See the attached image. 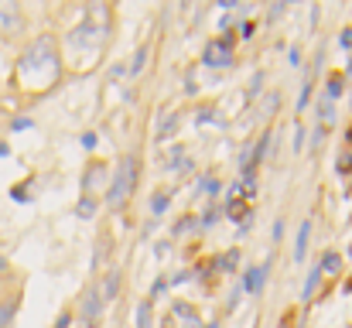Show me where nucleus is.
<instances>
[{"label":"nucleus","mask_w":352,"mask_h":328,"mask_svg":"<svg viewBox=\"0 0 352 328\" xmlns=\"http://www.w3.org/2000/svg\"><path fill=\"white\" fill-rule=\"evenodd\" d=\"M79 144H82L86 151H96V144H100V133H96V130H86V133L79 137Z\"/></svg>","instance_id":"c9c22d12"},{"label":"nucleus","mask_w":352,"mask_h":328,"mask_svg":"<svg viewBox=\"0 0 352 328\" xmlns=\"http://www.w3.org/2000/svg\"><path fill=\"white\" fill-rule=\"evenodd\" d=\"M236 31H226V34H216L209 45H206V52H202V65L206 69H230L236 62Z\"/></svg>","instance_id":"20e7f679"},{"label":"nucleus","mask_w":352,"mask_h":328,"mask_svg":"<svg viewBox=\"0 0 352 328\" xmlns=\"http://www.w3.org/2000/svg\"><path fill=\"white\" fill-rule=\"evenodd\" d=\"M209 123H223L216 107H199L195 109V127H209Z\"/></svg>","instance_id":"a878e982"},{"label":"nucleus","mask_w":352,"mask_h":328,"mask_svg":"<svg viewBox=\"0 0 352 328\" xmlns=\"http://www.w3.org/2000/svg\"><path fill=\"white\" fill-rule=\"evenodd\" d=\"M219 192H223V182H219L216 175H202V178H199V195H206V199L212 202V199H219Z\"/></svg>","instance_id":"4be33fe9"},{"label":"nucleus","mask_w":352,"mask_h":328,"mask_svg":"<svg viewBox=\"0 0 352 328\" xmlns=\"http://www.w3.org/2000/svg\"><path fill=\"white\" fill-rule=\"evenodd\" d=\"M336 171H339L342 178H352V151H349V147H346V151L336 157Z\"/></svg>","instance_id":"c85d7f7f"},{"label":"nucleus","mask_w":352,"mask_h":328,"mask_svg":"<svg viewBox=\"0 0 352 328\" xmlns=\"http://www.w3.org/2000/svg\"><path fill=\"white\" fill-rule=\"evenodd\" d=\"M110 164L107 161H100V157H89V164L82 168V178H79V188H82V195H89V199H100L107 188H110Z\"/></svg>","instance_id":"39448f33"},{"label":"nucleus","mask_w":352,"mask_h":328,"mask_svg":"<svg viewBox=\"0 0 352 328\" xmlns=\"http://www.w3.org/2000/svg\"><path fill=\"white\" fill-rule=\"evenodd\" d=\"M339 45H342V48L352 55V24H346V28L339 31Z\"/></svg>","instance_id":"ea45409f"},{"label":"nucleus","mask_w":352,"mask_h":328,"mask_svg":"<svg viewBox=\"0 0 352 328\" xmlns=\"http://www.w3.org/2000/svg\"><path fill=\"white\" fill-rule=\"evenodd\" d=\"M322 267H318V260L311 263V270H308V277H305V287H301V301H311L315 298V291H318V284H322Z\"/></svg>","instance_id":"6ab92c4d"},{"label":"nucleus","mask_w":352,"mask_h":328,"mask_svg":"<svg viewBox=\"0 0 352 328\" xmlns=\"http://www.w3.org/2000/svg\"><path fill=\"white\" fill-rule=\"evenodd\" d=\"M24 31V10L14 0H0V38H17Z\"/></svg>","instance_id":"423d86ee"},{"label":"nucleus","mask_w":352,"mask_h":328,"mask_svg":"<svg viewBox=\"0 0 352 328\" xmlns=\"http://www.w3.org/2000/svg\"><path fill=\"white\" fill-rule=\"evenodd\" d=\"M192 277H195L192 270H178V274H171V277H168V284H171V287H178V284H188Z\"/></svg>","instance_id":"58836bf2"},{"label":"nucleus","mask_w":352,"mask_h":328,"mask_svg":"<svg viewBox=\"0 0 352 328\" xmlns=\"http://www.w3.org/2000/svg\"><path fill=\"white\" fill-rule=\"evenodd\" d=\"M185 96H199V83H195L192 76L185 79Z\"/></svg>","instance_id":"c03bdc74"},{"label":"nucleus","mask_w":352,"mask_h":328,"mask_svg":"<svg viewBox=\"0 0 352 328\" xmlns=\"http://www.w3.org/2000/svg\"><path fill=\"white\" fill-rule=\"evenodd\" d=\"M267 277H270V260H267V263H256V267H246V270L239 274V284H236V287H239L243 294H253V298H256V294H263Z\"/></svg>","instance_id":"0eeeda50"},{"label":"nucleus","mask_w":352,"mask_h":328,"mask_svg":"<svg viewBox=\"0 0 352 328\" xmlns=\"http://www.w3.org/2000/svg\"><path fill=\"white\" fill-rule=\"evenodd\" d=\"M311 96H315V72H308V76H305L301 93H298V103H294V113H305L308 103H311Z\"/></svg>","instance_id":"412c9836"},{"label":"nucleus","mask_w":352,"mask_h":328,"mask_svg":"<svg viewBox=\"0 0 352 328\" xmlns=\"http://www.w3.org/2000/svg\"><path fill=\"white\" fill-rule=\"evenodd\" d=\"M10 199H14V202H31V192H28L24 185H14V188H10Z\"/></svg>","instance_id":"a19ab883"},{"label":"nucleus","mask_w":352,"mask_h":328,"mask_svg":"<svg viewBox=\"0 0 352 328\" xmlns=\"http://www.w3.org/2000/svg\"><path fill=\"white\" fill-rule=\"evenodd\" d=\"M178 127H182V113L178 109H168L161 120H157V130H154V140L157 144H164V140H171V137H178Z\"/></svg>","instance_id":"1a4fd4ad"},{"label":"nucleus","mask_w":352,"mask_h":328,"mask_svg":"<svg viewBox=\"0 0 352 328\" xmlns=\"http://www.w3.org/2000/svg\"><path fill=\"white\" fill-rule=\"evenodd\" d=\"M168 287H171V284H168V277H164V274H161V277H154V284H151V301H154V298H164V294H168Z\"/></svg>","instance_id":"7c9ffc66"},{"label":"nucleus","mask_w":352,"mask_h":328,"mask_svg":"<svg viewBox=\"0 0 352 328\" xmlns=\"http://www.w3.org/2000/svg\"><path fill=\"white\" fill-rule=\"evenodd\" d=\"M256 28H260V24L246 17V21H239V31H236V38H239V41H250V38L256 34Z\"/></svg>","instance_id":"c756f323"},{"label":"nucleus","mask_w":352,"mask_h":328,"mask_svg":"<svg viewBox=\"0 0 352 328\" xmlns=\"http://www.w3.org/2000/svg\"><path fill=\"white\" fill-rule=\"evenodd\" d=\"M301 62H305V52H301V45H294V48L287 52V65H291V69H301Z\"/></svg>","instance_id":"f704fd0d"},{"label":"nucleus","mask_w":352,"mask_h":328,"mask_svg":"<svg viewBox=\"0 0 352 328\" xmlns=\"http://www.w3.org/2000/svg\"><path fill=\"white\" fill-rule=\"evenodd\" d=\"M147 62H151V41H144V45L133 52V58H130V65H126V76H130V79H140L144 69H147Z\"/></svg>","instance_id":"9b49d317"},{"label":"nucleus","mask_w":352,"mask_h":328,"mask_svg":"<svg viewBox=\"0 0 352 328\" xmlns=\"http://www.w3.org/2000/svg\"><path fill=\"white\" fill-rule=\"evenodd\" d=\"M137 328H154V301L151 298H144V301H137Z\"/></svg>","instance_id":"5701e85b"},{"label":"nucleus","mask_w":352,"mask_h":328,"mask_svg":"<svg viewBox=\"0 0 352 328\" xmlns=\"http://www.w3.org/2000/svg\"><path fill=\"white\" fill-rule=\"evenodd\" d=\"M223 212H226V219H230L233 226H243L246 219L253 216V212H250V206H246L243 199H226V206H223Z\"/></svg>","instance_id":"2eb2a0df"},{"label":"nucleus","mask_w":352,"mask_h":328,"mask_svg":"<svg viewBox=\"0 0 352 328\" xmlns=\"http://www.w3.org/2000/svg\"><path fill=\"white\" fill-rule=\"evenodd\" d=\"M346 86H349L346 72H342V69H336V72H329V79H325V93H322V96L336 103V100H339V96L346 93Z\"/></svg>","instance_id":"f8f14e48"},{"label":"nucleus","mask_w":352,"mask_h":328,"mask_svg":"<svg viewBox=\"0 0 352 328\" xmlns=\"http://www.w3.org/2000/svg\"><path fill=\"white\" fill-rule=\"evenodd\" d=\"M137 175H140V157H137V154H123L117 161V168H113V175H110V188H107V195H103V202H107L110 209H120V206L133 195Z\"/></svg>","instance_id":"7ed1b4c3"},{"label":"nucleus","mask_w":352,"mask_h":328,"mask_svg":"<svg viewBox=\"0 0 352 328\" xmlns=\"http://www.w3.org/2000/svg\"><path fill=\"white\" fill-rule=\"evenodd\" d=\"M72 318H76V315H72V311L65 308V311H62V315L55 318V328H72Z\"/></svg>","instance_id":"79ce46f5"},{"label":"nucleus","mask_w":352,"mask_h":328,"mask_svg":"<svg viewBox=\"0 0 352 328\" xmlns=\"http://www.w3.org/2000/svg\"><path fill=\"white\" fill-rule=\"evenodd\" d=\"M277 328H298V308H287V311L280 315V325Z\"/></svg>","instance_id":"e433bc0d"},{"label":"nucleus","mask_w":352,"mask_h":328,"mask_svg":"<svg viewBox=\"0 0 352 328\" xmlns=\"http://www.w3.org/2000/svg\"><path fill=\"white\" fill-rule=\"evenodd\" d=\"M195 229H199V216H188V212H185V216L171 226V236H188V232H195Z\"/></svg>","instance_id":"393cba45"},{"label":"nucleus","mask_w":352,"mask_h":328,"mask_svg":"<svg viewBox=\"0 0 352 328\" xmlns=\"http://www.w3.org/2000/svg\"><path fill=\"white\" fill-rule=\"evenodd\" d=\"M308 243H311V219H301L298 236H294V263H305V256H308Z\"/></svg>","instance_id":"9d476101"},{"label":"nucleus","mask_w":352,"mask_h":328,"mask_svg":"<svg viewBox=\"0 0 352 328\" xmlns=\"http://www.w3.org/2000/svg\"><path fill=\"white\" fill-rule=\"evenodd\" d=\"M168 209H171V188H157L151 195V216H154V222L168 216Z\"/></svg>","instance_id":"f3484780"},{"label":"nucleus","mask_w":352,"mask_h":328,"mask_svg":"<svg viewBox=\"0 0 352 328\" xmlns=\"http://www.w3.org/2000/svg\"><path fill=\"white\" fill-rule=\"evenodd\" d=\"M62 79V52L55 34H38L17 58V86L28 93H48Z\"/></svg>","instance_id":"f257e3e1"},{"label":"nucleus","mask_w":352,"mask_h":328,"mask_svg":"<svg viewBox=\"0 0 352 328\" xmlns=\"http://www.w3.org/2000/svg\"><path fill=\"white\" fill-rule=\"evenodd\" d=\"M120 284H123V274H120V270H110V274L103 277V284H100V294H103V305H110V301H117Z\"/></svg>","instance_id":"dca6fc26"},{"label":"nucleus","mask_w":352,"mask_h":328,"mask_svg":"<svg viewBox=\"0 0 352 328\" xmlns=\"http://www.w3.org/2000/svg\"><path fill=\"white\" fill-rule=\"evenodd\" d=\"M325 133H329V127H322V123H315V127H311V137H308V140H311V147H315V151L325 144Z\"/></svg>","instance_id":"473e14b6"},{"label":"nucleus","mask_w":352,"mask_h":328,"mask_svg":"<svg viewBox=\"0 0 352 328\" xmlns=\"http://www.w3.org/2000/svg\"><path fill=\"white\" fill-rule=\"evenodd\" d=\"M96 212H100V199H89V195L76 199V219L89 222V219H96Z\"/></svg>","instance_id":"aec40b11"},{"label":"nucleus","mask_w":352,"mask_h":328,"mask_svg":"<svg viewBox=\"0 0 352 328\" xmlns=\"http://www.w3.org/2000/svg\"><path fill=\"white\" fill-rule=\"evenodd\" d=\"M21 311V294H10L0 301V328H14V318Z\"/></svg>","instance_id":"4468645a"},{"label":"nucleus","mask_w":352,"mask_h":328,"mask_svg":"<svg viewBox=\"0 0 352 328\" xmlns=\"http://www.w3.org/2000/svg\"><path fill=\"white\" fill-rule=\"evenodd\" d=\"M110 28H113V10H110V3H100V0H93V3H86V10H82V21L69 31V45L76 48V55H86V69H93L96 62H100V52H103V45L110 41Z\"/></svg>","instance_id":"f03ea898"},{"label":"nucleus","mask_w":352,"mask_h":328,"mask_svg":"<svg viewBox=\"0 0 352 328\" xmlns=\"http://www.w3.org/2000/svg\"><path fill=\"white\" fill-rule=\"evenodd\" d=\"M202 328H223V325H219V322H212V325H202Z\"/></svg>","instance_id":"de8ad7c7"},{"label":"nucleus","mask_w":352,"mask_h":328,"mask_svg":"<svg viewBox=\"0 0 352 328\" xmlns=\"http://www.w3.org/2000/svg\"><path fill=\"white\" fill-rule=\"evenodd\" d=\"M219 216H223V209H219V206H212V202H209V206H206V212H202V216H199V229H212V226H216V222H219Z\"/></svg>","instance_id":"bb28decb"},{"label":"nucleus","mask_w":352,"mask_h":328,"mask_svg":"<svg viewBox=\"0 0 352 328\" xmlns=\"http://www.w3.org/2000/svg\"><path fill=\"white\" fill-rule=\"evenodd\" d=\"M284 229H287V222H284V216H277L274 219V229H270V239L280 243V239H284Z\"/></svg>","instance_id":"4c0bfd02"},{"label":"nucleus","mask_w":352,"mask_h":328,"mask_svg":"<svg viewBox=\"0 0 352 328\" xmlns=\"http://www.w3.org/2000/svg\"><path fill=\"white\" fill-rule=\"evenodd\" d=\"M239 298H243V291H239V287H233V294H230V301H226V311H236Z\"/></svg>","instance_id":"37998d69"},{"label":"nucleus","mask_w":352,"mask_h":328,"mask_svg":"<svg viewBox=\"0 0 352 328\" xmlns=\"http://www.w3.org/2000/svg\"><path fill=\"white\" fill-rule=\"evenodd\" d=\"M103 294H100V284H89L86 298H82V325L86 328H100V318H103Z\"/></svg>","instance_id":"6e6552de"},{"label":"nucleus","mask_w":352,"mask_h":328,"mask_svg":"<svg viewBox=\"0 0 352 328\" xmlns=\"http://www.w3.org/2000/svg\"><path fill=\"white\" fill-rule=\"evenodd\" d=\"M260 89H263V72H253L250 76V86H246V100H253Z\"/></svg>","instance_id":"2f4dec72"},{"label":"nucleus","mask_w":352,"mask_h":328,"mask_svg":"<svg viewBox=\"0 0 352 328\" xmlns=\"http://www.w3.org/2000/svg\"><path fill=\"white\" fill-rule=\"evenodd\" d=\"M318 267H322V274H325V277H339V274H342V267H346V260H342V253H339V250H325V253L318 256Z\"/></svg>","instance_id":"ddd939ff"},{"label":"nucleus","mask_w":352,"mask_h":328,"mask_svg":"<svg viewBox=\"0 0 352 328\" xmlns=\"http://www.w3.org/2000/svg\"><path fill=\"white\" fill-rule=\"evenodd\" d=\"M284 10H287V3H274V7H270V17H280Z\"/></svg>","instance_id":"a18cd8bd"},{"label":"nucleus","mask_w":352,"mask_h":328,"mask_svg":"<svg viewBox=\"0 0 352 328\" xmlns=\"http://www.w3.org/2000/svg\"><path fill=\"white\" fill-rule=\"evenodd\" d=\"M7 154H10V144H7V140H0V157H7Z\"/></svg>","instance_id":"49530a36"},{"label":"nucleus","mask_w":352,"mask_h":328,"mask_svg":"<svg viewBox=\"0 0 352 328\" xmlns=\"http://www.w3.org/2000/svg\"><path fill=\"white\" fill-rule=\"evenodd\" d=\"M305 144H308V127H305V123H294V137H291V151H294V154H301V151H305Z\"/></svg>","instance_id":"cd10ccee"},{"label":"nucleus","mask_w":352,"mask_h":328,"mask_svg":"<svg viewBox=\"0 0 352 328\" xmlns=\"http://www.w3.org/2000/svg\"><path fill=\"white\" fill-rule=\"evenodd\" d=\"M31 127H34L31 116H14V120H10V133H21V130H31Z\"/></svg>","instance_id":"72a5a7b5"},{"label":"nucleus","mask_w":352,"mask_h":328,"mask_svg":"<svg viewBox=\"0 0 352 328\" xmlns=\"http://www.w3.org/2000/svg\"><path fill=\"white\" fill-rule=\"evenodd\" d=\"M216 274H239V246H230L216 256Z\"/></svg>","instance_id":"a211bd4d"},{"label":"nucleus","mask_w":352,"mask_h":328,"mask_svg":"<svg viewBox=\"0 0 352 328\" xmlns=\"http://www.w3.org/2000/svg\"><path fill=\"white\" fill-rule=\"evenodd\" d=\"M315 113H318V123H322V127H332V123H336V103H332V100L318 96V103H315Z\"/></svg>","instance_id":"b1692460"}]
</instances>
